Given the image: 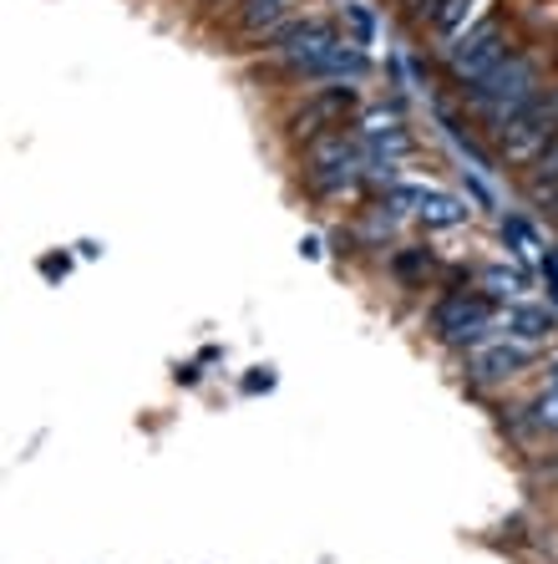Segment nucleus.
Instances as JSON below:
<instances>
[{"label": "nucleus", "instance_id": "1", "mask_svg": "<svg viewBox=\"0 0 558 564\" xmlns=\"http://www.w3.org/2000/svg\"><path fill=\"white\" fill-rule=\"evenodd\" d=\"M548 82H554V62L544 56V46H528V41H523L518 52L507 56V62H497L482 82L462 87V107H468L472 122H482L488 138H497L533 97L544 93Z\"/></svg>", "mask_w": 558, "mask_h": 564}, {"label": "nucleus", "instance_id": "2", "mask_svg": "<svg viewBox=\"0 0 558 564\" xmlns=\"http://www.w3.org/2000/svg\"><path fill=\"white\" fill-rule=\"evenodd\" d=\"M299 169H305V188L315 198H346L365 178V153L355 143V132L336 128L310 138V143H299Z\"/></svg>", "mask_w": 558, "mask_h": 564}, {"label": "nucleus", "instance_id": "3", "mask_svg": "<svg viewBox=\"0 0 558 564\" xmlns=\"http://www.w3.org/2000/svg\"><path fill=\"white\" fill-rule=\"evenodd\" d=\"M518 46L523 41L513 36L507 15H488V21H478V26H468L462 36H452L441 46V66H447L452 87H472V82H482L497 62H507Z\"/></svg>", "mask_w": 558, "mask_h": 564}, {"label": "nucleus", "instance_id": "4", "mask_svg": "<svg viewBox=\"0 0 558 564\" xmlns=\"http://www.w3.org/2000/svg\"><path fill=\"white\" fill-rule=\"evenodd\" d=\"M427 321L441 346L472 351V346H482L497 330V301L488 290H441Z\"/></svg>", "mask_w": 558, "mask_h": 564}, {"label": "nucleus", "instance_id": "5", "mask_svg": "<svg viewBox=\"0 0 558 564\" xmlns=\"http://www.w3.org/2000/svg\"><path fill=\"white\" fill-rule=\"evenodd\" d=\"M355 112H361V82H315L285 112V132L289 143H310L320 132H336L346 122H355Z\"/></svg>", "mask_w": 558, "mask_h": 564}, {"label": "nucleus", "instance_id": "6", "mask_svg": "<svg viewBox=\"0 0 558 564\" xmlns=\"http://www.w3.org/2000/svg\"><path fill=\"white\" fill-rule=\"evenodd\" d=\"M554 138H558V77L548 82L544 93L533 97L503 132H497V158H503V169L528 173Z\"/></svg>", "mask_w": 558, "mask_h": 564}, {"label": "nucleus", "instance_id": "7", "mask_svg": "<svg viewBox=\"0 0 558 564\" xmlns=\"http://www.w3.org/2000/svg\"><path fill=\"white\" fill-rule=\"evenodd\" d=\"M223 11H229V36L239 41V52H264L299 15H310L299 0H229Z\"/></svg>", "mask_w": 558, "mask_h": 564}, {"label": "nucleus", "instance_id": "8", "mask_svg": "<svg viewBox=\"0 0 558 564\" xmlns=\"http://www.w3.org/2000/svg\"><path fill=\"white\" fill-rule=\"evenodd\" d=\"M538 367V346H523L513 336H488L482 346L468 351V381L472 387H507L523 371Z\"/></svg>", "mask_w": 558, "mask_h": 564}, {"label": "nucleus", "instance_id": "9", "mask_svg": "<svg viewBox=\"0 0 558 564\" xmlns=\"http://www.w3.org/2000/svg\"><path fill=\"white\" fill-rule=\"evenodd\" d=\"M497 330L523 346H548L558 336V311L554 305H538V301H513L497 311Z\"/></svg>", "mask_w": 558, "mask_h": 564}, {"label": "nucleus", "instance_id": "10", "mask_svg": "<svg viewBox=\"0 0 558 564\" xmlns=\"http://www.w3.org/2000/svg\"><path fill=\"white\" fill-rule=\"evenodd\" d=\"M478 285L488 290L497 305L528 301V275H523L518 264H482V270H478Z\"/></svg>", "mask_w": 558, "mask_h": 564}, {"label": "nucleus", "instance_id": "11", "mask_svg": "<svg viewBox=\"0 0 558 564\" xmlns=\"http://www.w3.org/2000/svg\"><path fill=\"white\" fill-rule=\"evenodd\" d=\"M351 132H355V143H376V138H396V132H406L402 107H386V102L361 107V112H355V122H351Z\"/></svg>", "mask_w": 558, "mask_h": 564}, {"label": "nucleus", "instance_id": "12", "mask_svg": "<svg viewBox=\"0 0 558 564\" xmlns=\"http://www.w3.org/2000/svg\"><path fill=\"white\" fill-rule=\"evenodd\" d=\"M523 194H528L533 204H544V209L558 198V138L544 148V158H538V163L523 173Z\"/></svg>", "mask_w": 558, "mask_h": 564}, {"label": "nucleus", "instance_id": "13", "mask_svg": "<svg viewBox=\"0 0 558 564\" xmlns=\"http://www.w3.org/2000/svg\"><path fill=\"white\" fill-rule=\"evenodd\" d=\"M497 229H503V245L518 254V260H544V254H548L544 235H538V224L523 219V214H503V224H497Z\"/></svg>", "mask_w": 558, "mask_h": 564}, {"label": "nucleus", "instance_id": "14", "mask_svg": "<svg viewBox=\"0 0 558 564\" xmlns=\"http://www.w3.org/2000/svg\"><path fill=\"white\" fill-rule=\"evenodd\" d=\"M468 15H472V0H437L431 6V15H427V31L447 46L452 36H462L468 31Z\"/></svg>", "mask_w": 558, "mask_h": 564}, {"label": "nucleus", "instance_id": "15", "mask_svg": "<svg viewBox=\"0 0 558 564\" xmlns=\"http://www.w3.org/2000/svg\"><path fill=\"white\" fill-rule=\"evenodd\" d=\"M468 204L462 198H452V194H431L427 204H422V214L416 219L427 224V229H457V224H468Z\"/></svg>", "mask_w": 558, "mask_h": 564}, {"label": "nucleus", "instance_id": "16", "mask_svg": "<svg viewBox=\"0 0 558 564\" xmlns=\"http://www.w3.org/2000/svg\"><path fill=\"white\" fill-rule=\"evenodd\" d=\"M391 275L402 280V285H422L431 275V254L427 250H396L391 254Z\"/></svg>", "mask_w": 558, "mask_h": 564}, {"label": "nucleus", "instance_id": "17", "mask_svg": "<svg viewBox=\"0 0 558 564\" xmlns=\"http://www.w3.org/2000/svg\"><path fill=\"white\" fill-rule=\"evenodd\" d=\"M528 422L538 427V433L558 437V387H544V392L528 402Z\"/></svg>", "mask_w": 558, "mask_h": 564}, {"label": "nucleus", "instance_id": "18", "mask_svg": "<svg viewBox=\"0 0 558 564\" xmlns=\"http://www.w3.org/2000/svg\"><path fill=\"white\" fill-rule=\"evenodd\" d=\"M346 21L355 26V41H361V46H371V36H376V21H371L361 6H346Z\"/></svg>", "mask_w": 558, "mask_h": 564}, {"label": "nucleus", "instance_id": "19", "mask_svg": "<svg viewBox=\"0 0 558 564\" xmlns=\"http://www.w3.org/2000/svg\"><path fill=\"white\" fill-rule=\"evenodd\" d=\"M431 6H437V0H396V11H402L406 21H416V26H427Z\"/></svg>", "mask_w": 558, "mask_h": 564}, {"label": "nucleus", "instance_id": "20", "mask_svg": "<svg viewBox=\"0 0 558 564\" xmlns=\"http://www.w3.org/2000/svg\"><path fill=\"white\" fill-rule=\"evenodd\" d=\"M544 280H548V295L558 301V250H548V254H544Z\"/></svg>", "mask_w": 558, "mask_h": 564}, {"label": "nucleus", "instance_id": "21", "mask_svg": "<svg viewBox=\"0 0 558 564\" xmlns=\"http://www.w3.org/2000/svg\"><path fill=\"white\" fill-rule=\"evenodd\" d=\"M544 387H558V356H548L544 361Z\"/></svg>", "mask_w": 558, "mask_h": 564}, {"label": "nucleus", "instance_id": "22", "mask_svg": "<svg viewBox=\"0 0 558 564\" xmlns=\"http://www.w3.org/2000/svg\"><path fill=\"white\" fill-rule=\"evenodd\" d=\"M548 219H554V229H558V198H554V204H548Z\"/></svg>", "mask_w": 558, "mask_h": 564}, {"label": "nucleus", "instance_id": "23", "mask_svg": "<svg viewBox=\"0 0 558 564\" xmlns=\"http://www.w3.org/2000/svg\"><path fill=\"white\" fill-rule=\"evenodd\" d=\"M204 6H229V0H204Z\"/></svg>", "mask_w": 558, "mask_h": 564}]
</instances>
